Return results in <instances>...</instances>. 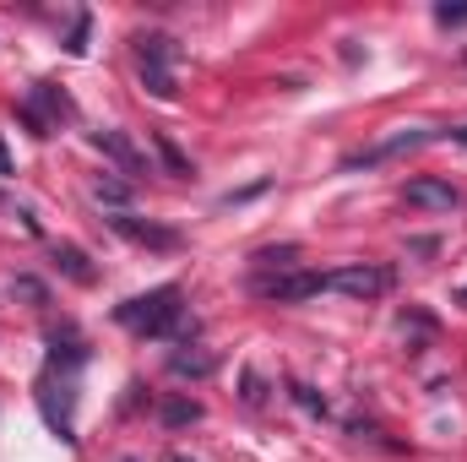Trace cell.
I'll use <instances>...</instances> for the list:
<instances>
[{
  "instance_id": "obj_1",
  "label": "cell",
  "mask_w": 467,
  "mask_h": 462,
  "mask_svg": "<svg viewBox=\"0 0 467 462\" xmlns=\"http://www.w3.org/2000/svg\"><path fill=\"white\" fill-rule=\"evenodd\" d=\"M115 321L136 338H174V332H185V294H180V283L147 289V294L115 305Z\"/></svg>"
},
{
  "instance_id": "obj_2",
  "label": "cell",
  "mask_w": 467,
  "mask_h": 462,
  "mask_svg": "<svg viewBox=\"0 0 467 462\" xmlns=\"http://www.w3.org/2000/svg\"><path fill=\"white\" fill-rule=\"evenodd\" d=\"M71 403H77V375H71V370H44V381H38V408H44L49 430H55L66 446H77V419H71Z\"/></svg>"
},
{
  "instance_id": "obj_3",
  "label": "cell",
  "mask_w": 467,
  "mask_h": 462,
  "mask_svg": "<svg viewBox=\"0 0 467 462\" xmlns=\"http://www.w3.org/2000/svg\"><path fill=\"white\" fill-rule=\"evenodd\" d=\"M250 289H255L261 299H272V305H299V299L327 294V272H305V267H294V272H266V278H255Z\"/></svg>"
},
{
  "instance_id": "obj_4",
  "label": "cell",
  "mask_w": 467,
  "mask_h": 462,
  "mask_svg": "<svg viewBox=\"0 0 467 462\" xmlns=\"http://www.w3.org/2000/svg\"><path fill=\"white\" fill-rule=\"evenodd\" d=\"M391 267H375V261H348V267H337V272H327V289L332 294H348V299H380V294H391Z\"/></svg>"
},
{
  "instance_id": "obj_5",
  "label": "cell",
  "mask_w": 467,
  "mask_h": 462,
  "mask_svg": "<svg viewBox=\"0 0 467 462\" xmlns=\"http://www.w3.org/2000/svg\"><path fill=\"white\" fill-rule=\"evenodd\" d=\"M22 110L44 125V136H55V125H60V120L77 115V104H71L55 82H33V88H27V99H22Z\"/></svg>"
},
{
  "instance_id": "obj_6",
  "label": "cell",
  "mask_w": 467,
  "mask_h": 462,
  "mask_svg": "<svg viewBox=\"0 0 467 462\" xmlns=\"http://www.w3.org/2000/svg\"><path fill=\"white\" fill-rule=\"evenodd\" d=\"M446 131H397V136H386L380 147H369V152H353L343 158V169H369V163H386V158H402V152H419V147H430V142H441Z\"/></svg>"
},
{
  "instance_id": "obj_7",
  "label": "cell",
  "mask_w": 467,
  "mask_h": 462,
  "mask_svg": "<svg viewBox=\"0 0 467 462\" xmlns=\"http://www.w3.org/2000/svg\"><path fill=\"white\" fill-rule=\"evenodd\" d=\"M109 229H115L119 239H130V245H147V250H180V245H185L180 229L147 224V218H136V213H109Z\"/></svg>"
},
{
  "instance_id": "obj_8",
  "label": "cell",
  "mask_w": 467,
  "mask_h": 462,
  "mask_svg": "<svg viewBox=\"0 0 467 462\" xmlns=\"http://www.w3.org/2000/svg\"><path fill=\"white\" fill-rule=\"evenodd\" d=\"M408 207H424V213H457L462 207V191L451 185V180H441V174H419V180H408Z\"/></svg>"
},
{
  "instance_id": "obj_9",
  "label": "cell",
  "mask_w": 467,
  "mask_h": 462,
  "mask_svg": "<svg viewBox=\"0 0 467 462\" xmlns=\"http://www.w3.org/2000/svg\"><path fill=\"white\" fill-rule=\"evenodd\" d=\"M93 147H99L104 158H115L119 174H130V180H141V174H147V152H141L125 131H93Z\"/></svg>"
},
{
  "instance_id": "obj_10",
  "label": "cell",
  "mask_w": 467,
  "mask_h": 462,
  "mask_svg": "<svg viewBox=\"0 0 467 462\" xmlns=\"http://www.w3.org/2000/svg\"><path fill=\"white\" fill-rule=\"evenodd\" d=\"M130 44H136V66H163V71L180 66V44L169 33H136Z\"/></svg>"
},
{
  "instance_id": "obj_11",
  "label": "cell",
  "mask_w": 467,
  "mask_h": 462,
  "mask_svg": "<svg viewBox=\"0 0 467 462\" xmlns=\"http://www.w3.org/2000/svg\"><path fill=\"white\" fill-rule=\"evenodd\" d=\"M88 364V343L71 332V327H60V332H49V370H82Z\"/></svg>"
},
{
  "instance_id": "obj_12",
  "label": "cell",
  "mask_w": 467,
  "mask_h": 462,
  "mask_svg": "<svg viewBox=\"0 0 467 462\" xmlns=\"http://www.w3.org/2000/svg\"><path fill=\"white\" fill-rule=\"evenodd\" d=\"M49 261H55V272H66V278H71V283H82V289H88V283H99V267L88 261V250H82V245H55V250H49Z\"/></svg>"
},
{
  "instance_id": "obj_13",
  "label": "cell",
  "mask_w": 467,
  "mask_h": 462,
  "mask_svg": "<svg viewBox=\"0 0 467 462\" xmlns=\"http://www.w3.org/2000/svg\"><path fill=\"white\" fill-rule=\"evenodd\" d=\"M218 370V353H207V348H180V353H169V375H180V381H207Z\"/></svg>"
},
{
  "instance_id": "obj_14",
  "label": "cell",
  "mask_w": 467,
  "mask_h": 462,
  "mask_svg": "<svg viewBox=\"0 0 467 462\" xmlns=\"http://www.w3.org/2000/svg\"><path fill=\"white\" fill-rule=\"evenodd\" d=\"M158 419H163V430H191V425H202V403L196 397H163Z\"/></svg>"
},
{
  "instance_id": "obj_15",
  "label": "cell",
  "mask_w": 467,
  "mask_h": 462,
  "mask_svg": "<svg viewBox=\"0 0 467 462\" xmlns=\"http://www.w3.org/2000/svg\"><path fill=\"white\" fill-rule=\"evenodd\" d=\"M93 202H99V207H115V213H130V180L99 174V180H93Z\"/></svg>"
},
{
  "instance_id": "obj_16",
  "label": "cell",
  "mask_w": 467,
  "mask_h": 462,
  "mask_svg": "<svg viewBox=\"0 0 467 462\" xmlns=\"http://www.w3.org/2000/svg\"><path fill=\"white\" fill-rule=\"evenodd\" d=\"M250 261L261 267V278H266V272H294V267H299V245H266V250H255Z\"/></svg>"
},
{
  "instance_id": "obj_17",
  "label": "cell",
  "mask_w": 467,
  "mask_h": 462,
  "mask_svg": "<svg viewBox=\"0 0 467 462\" xmlns=\"http://www.w3.org/2000/svg\"><path fill=\"white\" fill-rule=\"evenodd\" d=\"M141 88H147L152 99H163V104L180 99V82H174V71H163V66H141Z\"/></svg>"
},
{
  "instance_id": "obj_18",
  "label": "cell",
  "mask_w": 467,
  "mask_h": 462,
  "mask_svg": "<svg viewBox=\"0 0 467 462\" xmlns=\"http://www.w3.org/2000/svg\"><path fill=\"white\" fill-rule=\"evenodd\" d=\"M152 147H158V158H163V169H169V174H196V169H191V158L174 147V136H169V131H152Z\"/></svg>"
},
{
  "instance_id": "obj_19",
  "label": "cell",
  "mask_w": 467,
  "mask_h": 462,
  "mask_svg": "<svg viewBox=\"0 0 467 462\" xmlns=\"http://www.w3.org/2000/svg\"><path fill=\"white\" fill-rule=\"evenodd\" d=\"M88 27H93V16H88V11H77V22H71V33H66V55H71V60H82V55H88Z\"/></svg>"
},
{
  "instance_id": "obj_20",
  "label": "cell",
  "mask_w": 467,
  "mask_h": 462,
  "mask_svg": "<svg viewBox=\"0 0 467 462\" xmlns=\"http://www.w3.org/2000/svg\"><path fill=\"white\" fill-rule=\"evenodd\" d=\"M11 294H16V299H27V305H49V289H44L38 278H27V272H16V278H11Z\"/></svg>"
},
{
  "instance_id": "obj_21",
  "label": "cell",
  "mask_w": 467,
  "mask_h": 462,
  "mask_svg": "<svg viewBox=\"0 0 467 462\" xmlns=\"http://www.w3.org/2000/svg\"><path fill=\"white\" fill-rule=\"evenodd\" d=\"M288 397H294L305 414H327V397H321L316 386H305V381H288Z\"/></svg>"
},
{
  "instance_id": "obj_22",
  "label": "cell",
  "mask_w": 467,
  "mask_h": 462,
  "mask_svg": "<svg viewBox=\"0 0 467 462\" xmlns=\"http://www.w3.org/2000/svg\"><path fill=\"white\" fill-rule=\"evenodd\" d=\"M239 386H244V392H239V397H244V408H261V403H266V381H261L255 370H244V375H239Z\"/></svg>"
},
{
  "instance_id": "obj_23",
  "label": "cell",
  "mask_w": 467,
  "mask_h": 462,
  "mask_svg": "<svg viewBox=\"0 0 467 462\" xmlns=\"http://www.w3.org/2000/svg\"><path fill=\"white\" fill-rule=\"evenodd\" d=\"M435 22H441V27H462L467 5H435Z\"/></svg>"
},
{
  "instance_id": "obj_24",
  "label": "cell",
  "mask_w": 467,
  "mask_h": 462,
  "mask_svg": "<svg viewBox=\"0 0 467 462\" xmlns=\"http://www.w3.org/2000/svg\"><path fill=\"white\" fill-rule=\"evenodd\" d=\"M11 174V152H5V142H0V180Z\"/></svg>"
},
{
  "instance_id": "obj_25",
  "label": "cell",
  "mask_w": 467,
  "mask_h": 462,
  "mask_svg": "<svg viewBox=\"0 0 467 462\" xmlns=\"http://www.w3.org/2000/svg\"><path fill=\"white\" fill-rule=\"evenodd\" d=\"M446 136H451V142H457V147H467V125H462V131H446Z\"/></svg>"
},
{
  "instance_id": "obj_26",
  "label": "cell",
  "mask_w": 467,
  "mask_h": 462,
  "mask_svg": "<svg viewBox=\"0 0 467 462\" xmlns=\"http://www.w3.org/2000/svg\"><path fill=\"white\" fill-rule=\"evenodd\" d=\"M457 305H467V289H457Z\"/></svg>"
},
{
  "instance_id": "obj_27",
  "label": "cell",
  "mask_w": 467,
  "mask_h": 462,
  "mask_svg": "<svg viewBox=\"0 0 467 462\" xmlns=\"http://www.w3.org/2000/svg\"><path fill=\"white\" fill-rule=\"evenodd\" d=\"M169 462H191V457H185V452H174V457H169Z\"/></svg>"
},
{
  "instance_id": "obj_28",
  "label": "cell",
  "mask_w": 467,
  "mask_h": 462,
  "mask_svg": "<svg viewBox=\"0 0 467 462\" xmlns=\"http://www.w3.org/2000/svg\"><path fill=\"white\" fill-rule=\"evenodd\" d=\"M0 207H5V196H0Z\"/></svg>"
}]
</instances>
